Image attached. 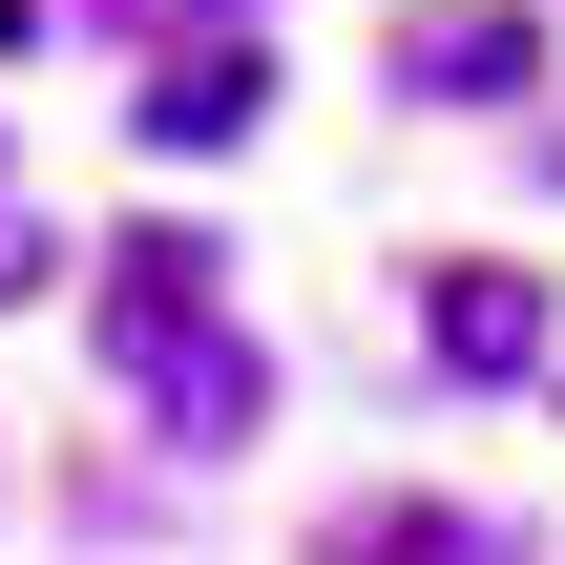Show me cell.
<instances>
[{
  "instance_id": "6da1fadb",
  "label": "cell",
  "mask_w": 565,
  "mask_h": 565,
  "mask_svg": "<svg viewBox=\"0 0 565 565\" xmlns=\"http://www.w3.org/2000/svg\"><path fill=\"white\" fill-rule=\"evenodd\" d=\"M377 63H398V105H524V84H545V21H524V0H419Z\"/></svg>"
},
{
  "instance_id": "5b68a950",
  "label": "cell",
  "mask_w": 565,
  "mask_h": 565,
  "mask_svg": "<svg viewBox=\"0 0 565 565\" xmlns=\"http://www.w3.org/2000/svg\"><path fill=\"white\" fill-rule=\"evenodd\" d=\"M252 105H273V63H252V42H231V21H210V42H189V63H147V147H231V126H252Z\"/></svg>"
},
{
  "instance_id": "277c9868",
  "label": "cell",
  "mask_w": 565,
  "mask_h": 565,
  "mask_svg": "<svg viewBox=\"0 0 565 565\" xmlns=\"http://www.w3.org/2000/svg\"><path fill=\"white\" fill-rule=\"evenodd\" d=\"M189 315H231L210 231H126V273H105V356H147V335H189Z\"/></svg>"
},
{
  "instance_id": "7a4b0ae2",
  "label": "cell",
  "mask_w": 565,
  "mask_h": 565,
  "mask_svg": "<svg viewBox=\"0 0 565 565\" xmlns=\"http://www.w3.org/2000/svg\"><path fill=\"white\" fill-rule=\"evenodd\" d=\"M126 377L168 398V440H252V419H273V377H252V335H231V315H189V335H147Z\"/></svg>"
},
{
  "instance_id": "8992f818",
  "label": "cell",
  "mask_w": 565,
  "mask_h": 565,
  "mask_svg": "<svg viewBox=\"0 0 565 565\" xmlns=\"http://www.w3.org/2000/svg\"><path fill=\"white\" fill-rule=\"evenodd\" d=\"M335 565H482V524H461V503H356Z\"/></svg>"
},
{
  "instance_id": "3957f363",
  "label": "cell",
  "mask_w": 565,
  "mask_h": 565,
  "mask_svg": "<svg viewBox=\"0 0 565 565\" xmlns=\"http://www.w3.org/2000/svg\"><path fill=\"white\" fill-rule=\"evenodd\" d=\"M419 335H440V377H545V273H440Z\"/></svg>"
},
{
  "instance_id": "52a82bcc",
  "label": "cell",
  "mask_w": 565,
  "mask_h": 565,
  "mask_svg": "<svg viewBox=\"0 0 565 565\" xmlns=\"http://www.w3.org/2000/svg\"><path fill=\"white\" fill-rule=\"evenodd\" d=\"M0 294H42V231H21V210H0Z\"/></svg>"
}]
</instances>
